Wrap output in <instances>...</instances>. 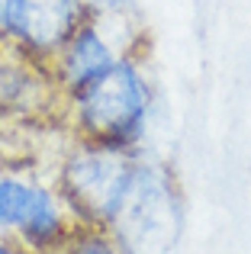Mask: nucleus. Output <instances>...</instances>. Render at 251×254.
I'll list each match as a JSON object with an SVG mask.
<instances>
[{
  "mask_svg": "<svg viewBox=\"0 0 251 254\" xmlns=\"http://www.w3.org/2000/svg\"><path fill=\"white\" fill-rule=\"evenodd\" d=\"M74 229L55 180H42L36 171H0V235L29 254H58Z\"/></svg>",
  "mask_w": 251,
  "mask_h": 254,
  "instance_id": "7ed1b4c3",
  "label": "nucleus"
},
{
  "mask_svg": "<svg viewBox=\"0 0 251 254\" xmlns=\"http://www.w3.org/2000/svg\"><path fill=\"white\" fill-rule=\"evenodd\" d=\"M58 254H129V248L113 235L110 229H90V225H77L74 235L64 242Z\"/></svg>",
  "mask_w": 251,
  "mask_h": 254,
  "instance_id": "6e6552de",
  "label": "nucleus"
},
{
  "mask_svg": "<svg viewBox=\"0 0 251 254\" xmlns=\"http://www.w3.org/2000/svg\"><path fill=\"white\" fill-rule=\"evenodd\" d=\"M177 225L181 196L171 171L155 158L138 155L132 187L110 232L129 248V254H158L174 242Z\"/></svg>",
  "mask_w": 251,
  "mask_h": 254,
  "instance_id": "20e7f679",
  "label": "nucleus"
},
{
  "mask_svg": "<svg viewBox=\"0 0 251 254\" xmlns=\"http://www.w3.org/2000/svg\"><path fill=\"white\" fill-rule=\"evenodd\" d=\"M138 155L142 151L71 138L64 155L58 158L52 180L77 225L110 229L116 222L126 193L132 187V177H135Z\"/></svg>",
  "mask_w": 251,
  "mask_h": 254,
  "instance_id": "f03ea898",
  "label": "nucleus"
},
{
  "mask_svg": "<svg viewBox=\"0 0 251 254\" xmlns=\"http://www.w3.org/2000/svg\"><path fill=\"white\" fill-rule=\"evenodd\" d=\"M0 254H29L23 248V245H16L13 238H6V235H0Z\"/></svg>",
  "mask_w": 251,
  "mask_h": 254,
  "instance_id": "1a4fd4ad",
  "label": "nucleus"
},
{
  "mask_svg": "<svg viewBox=\"0 0 251 254\" xmlns=\"http://www.w3.org/2000/svg\"><path fill=\"white\" fill-rule=\"evenodd\" d=\"M87 16L84 0H0V42L49 62Z\"/></svg>",
  "mask_w": 251,
  "mask_h": 254,
  "instance_id": "39448f33",
  "label": "nucleus"
},
{
  "mask_svg": "<svg viewBox=\"0 0 251 254\" xmlns=\"http://www.w3.org/2000/svg\"><path fill=\"white\" fill-rule=\"evenodd\" d=\"M64 93L52 81L49 64L3 49L0 52V126L64 123Z\"/></svg>",
  "mask_w": 251,
  "mask_h": 254,
  "instance_id": "423d86ee",
  "label": "nucleus"
},
{
  "mask_svg": "<svg viewBox=\"0 0 251 254\" xmlns=\"http://www.w3.org/2000/svg\"><path fill=\"white\" fill-rule=\"evenodd\" d=\"M123 55H132V52H126L94 16H87L45 64H49V74L58 84V90L68 97V93L81 90L87 81H94L97 74H103L107 68H113Z\"/></svg>",
  "mask_w": 251,
  "mask_h": 254,
  "instance_id": "0eeeda50",
  "label": "nucleus"
},
{
  "mask_svg": "<svg viewBox=\"0 0 251 254\" xmlns=\"http://www.w3.org/2000/svg\"><path fill=\"white\" fill-rule=\"evenodd\" d=\"M155 113V87L142 55H123L113 68L64 97V126L74 138L142 151Z\"/></svg>",
  "mask_w": 251,
  "mask_h": 254,
  "instance_id": "f257e3e1",
  "label": "nucleus"
}]
</instances>
